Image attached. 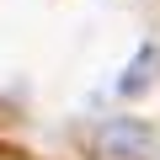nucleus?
I'll use <instances>...</instances> for the list:
<instances>
[{
  "label": "nucleus",
  "instance_id": "nucleus-1",
  "mask_svg": "<svg viewBox=\"0 0 160 160\" xmlns=\"http://www.w3.org/2000/svg\"><path fill=\"white\" fill-rule=\"evenodd\" d=\"M91 149H96L102 160H149V155H155V128H149L144 118H133V112L102 118V123L91 128Z\"/></svg>",
  "mask_w": 160,
  "mask_h": 160
},
{
  "label": "nucleus",
  "instance_id": "nucleus-2",
  "mask_svg": "<svg viewBox=\"0 0 160 160\" xmlns=\"http://www.w3.org/2000/svg\"><path fill=\"white\" fill-rule=\"evenodd\" d=\"M155 75H160V48H155V43H144V48H139V59H133V64L123 69V80H118V96H133V91H144Z\"/></svg>",
  "mask_w": 160,
  "mask_h": 160
}]
</instances>
